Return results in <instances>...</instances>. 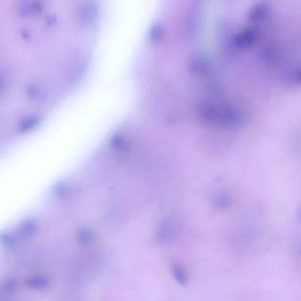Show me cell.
Segmentation results:
<instances>
[]
</instances>
